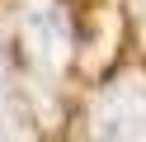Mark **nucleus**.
Returning <instances> with one entry per match:
<instances>
[{
  "instance_id": "obj_1",
  "label": "nucleus",
  "mask_w": 146,
  "mask_h": 142,
  "mask_svg": "<svg viewBox=\"0 0 146 142\" xmlns=\"http://www.w3.org/2000/svg\"><path fill=\"white\" fill-rule=\"evenodd\" d=\"M0 95H5V62H0Z\"/></svg>"
}]
</instances>
